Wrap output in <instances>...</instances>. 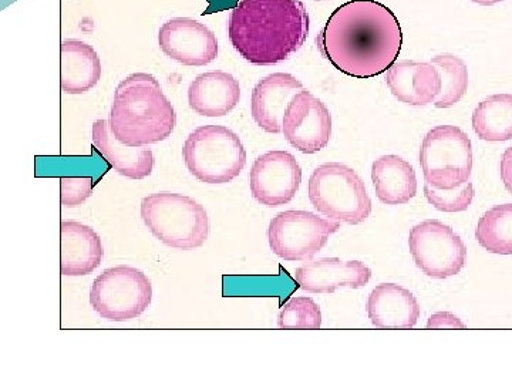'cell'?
Instances as JSON below:
<instances>
[{
    "label": "cell",
    "instance_id": "18",
    "mask_svg": "<svg viewBox=\"0 0 512 384\" xmlns=\"http://www.w3.org/2000/svg\"><path fill=\"white\" fill-rule=\"evenodd\" d=\"M373 326L380 329H410L419 322L420 305L409 289L380 284L370 292L366 305Z\"/></svg>",
    "mask_w": 512,
    "mask_h": 384
},
{
    "label": "cell",
    "instance_id": "27",
    "mask_svg": "<svg viewBox=\"0 0 512 384\" xmlns=\"http://www.w3.org/2000/svg\"><path fill=\"white\" fill-rule=\"evenodd\" d=\"M424 195L437 211L463 212L468 210L476 197V190L470 181L454 190H437L426 183L424 184Z\"/></svg>",
    "mask_w": 512,
    "mask_h": 384
},
{
    "label": "cell",
    "instance_id": "14",
    "mask_svg": "<svg viewBox=\"0 0 512 384\" xmlns=\"http://www.w3.org/2000/svg\"><path fill=\"white\" fill-rule=\"evenodd\" d=\"M372 271L360 261L319 258L296 269L295 279L302 291L335 293L340 288L357 289L369 284Z\"/></svg>",
    "mask_w": 512,
    "mask_h": 384
},
{
    "label": "cell",
    "instance_id": "9",
    "mask_svg": "<svg viewBox=\"0 0 512 384\" xmlns=\"http://www.w3.org/2000/svg\"><path fill=\"white\" fill-rule=\"evenodd\" d=\"M340 222L326 220L309 211H285L269 222V247L288 262H308L318 255Z\"/></svg>",
    "mask_w": 512,
    "mask_h": 384
},
{
    "label": "cell",
    "instance_id": "26",
    "mask_svg": "<svg viewBox=\"0 0 512 384\" xmlns=\"http://www.w3.org/2000/svg\"><path fill=\"white\" fill-rule=\"evenodd\" d=\"M320 325H322L320 306L308 296L289 299L278 315L279 328L318 329Z\"/></svg>",
    "mask_w": 512,
    "mask_h": 384
},
{
    "label": "cell",
    "instance_id": "22",
    "mask_svg": "<svg viewBox=\"0 0 512 384\" xmlns=\"http://www.w3.org/2000/svg\"><path fill=\"white\" fill-rule=\"evenodd\" d=\"M372 181L382 204L404 205L417 194V177L413 165L393 154L375 160L372 165Z\"/></svg>",
    "mask_w": 512,
    "mask_h": 384
},
{
    "label": "cell",
    "instance_id": "11",
    "mask_svg": "<svg viewBox=\"0 0 512 384\" xmlns=\"http://www.w3.org/2000/svg\"><path fill=\"white\" fill-rule=\"evenodd\" d=\"M301 183V165L288 151L262 154L249 171L252 197L269 208L289 204L301 188Z\"/></svg>",
    "mask_w": 512,
    "mask_h": 384
},
{
    "label": "cell",
    "instance_id": "1",
    "mask_svg": "<svg viewBox=\"0 0 512 384\" xmlns=\"http://www.w3.org/2000/svg\"><path fill=\"white\" fill-rule=\"evenodd\" d=\"M316 45L339 72L373 79L396 63L403 46L402 26L377 0H349L330 15Z\"/></svg>",
    "mask_w": 512,
    "mask_h": 384
},
{
    "label": "cell",
    "instance_id": "19",
    "mask_svg": "<svg viewBox=\"0 0 512 384\" xmlns=\"http://www.w3.org/2000/svg\"><path fill=\"white\" fill-rule=\"evenodd\" d=\"M92 138L96 150L123 177L144 180L153 174L156 163L153 151L146 147H128L121 144L111 131L110 121H94Z\"/></svg>",
    "mask_w": 512,
    "mask_h": 384
},
{
    "label": "cell",
    "instance_id": "31",
    "mask_svg": "<svg viewBox=\"0 0 512 384\" xmlns=\"http://www.w3.org/2000/svg\"><path fill=\"white\" fill-rule=\"evenodd\" d=\"M471 2L481 6H493L497 5V3L504 2V0H471Z\"/></svg>",
    "mask_w": 512,
    "mask_h": 384
},
{
    "label": "cell",
    "instance_id": "25",
    "mask_svg": "<svg viewBox=\"0 0 512 384\" xmlns=\"http://www.w3.org/2000/svg\"><path fill=\"white\" fill-rule=\"evenodd\" d=\"M430 63L439 70L441 92L434 106L437 109H450L460 103L468 89V69L463 59L454 55L431 57Z\"/></svg>",
    "mask_w": 512,
    "mask_h": 384
},
{
    "label": "cell",
    "instance_id": "4",
    "mask_svg": "<svg viewBox=\"0 0 512 384\" xmlns=\"http://www.w3.org/2000/svg\"><path fill=\"white\" fill-rule=\"evenodd\" d=\"M141 218L151 234L167 247L191 251L210 237V217L187 195L161 191L141 201Z\"/></svg>",
    "mask_w": 512,
    "mask_h": 384
},
{
    "label": "cell",
    "instance_id": "8",
    "mask_svg": "<svg viewBox=\"0 0 512 384\" xmlns=\"http://www.w3.org/2000/svg\"><path fill=\"white\" fill-rule=\"evenodd\" d=\"M153 301V285L148 276L133 266L106 269L94 279L90 305L101 318L127 322L143 315Z\"/></svg>",
    "mask_w": 512,
    "mask_h": 384
},
{
    "label": "cell",
    "instance_id": "5",
    "mask_svg": "<svg viewBox=\"0 0 512 384\" xmlns=\"http://www.w3.org/2000/svg\"><path fill=\"white\" fill-rule=\"evenodd\" d=\"M308 192L313 208L329 220L359 225L372 214V200L366 185L348 165H319L311 175Z\"/></svg>",
    "mask_w": 512,
    "mask_h": 384
},
{
    "label": "cell",
    "instance_id": "23",
    "mask_svg": "<svg viewBox=\"0 0 512 384\" xmlns=\"http://www.w3.org/2000/svg\"><path fill=\"white\" fill-rule=\"evenodd\" d=\"M474 133L483 141L503 143L512 138V94H493L473 113Z\"/></svg>",
    "mask_w": 512,
    "mask_h": 384
},
{
    "label": "cell",
    "instance_id": "16",
    "mask_svg": "<svg viewBox=\"0 0 512 384\" xmlns=\"http://www.w3.org/2000/svg\"><path fill=\"white\" fill-rule=\"evenodd\" d=\"M386 83L400 103L421 107L434 103L441 92L439 70L431 63L402 60L387 72Z\"/></svg>",
    "mask_w": 512,
    "mask_h": 384
},
{
    "label": "cell",
    "instance_id": "30",
    "mask_svg": "<svg viewBox=\"0 0 512 384\" xmlns=\"http://www.w3.org/2000/svg\"><path fill=\"white\" fill-rule=\"evenodd\" d=\"M500 173L504 187L512 195V146L505 150L504 156L501 158Z\"/></svg>",
    "mask_w": 512,
    "mask_h": 384
},
{
    "label": "cell",
    "instance_id": "24",
    "mask_svg": "<svg viewBox=\"0 0 512 384\" xmlns=\"http://www.w3.org/2000/svg\"><path fill=\"white\" fill-rule=\"evenodd\" d=\"M478 244L495 255H512V204L495 205L476 228Z\"/></svg>",
    "mask_w": 512,
    "mask_h": 384
},
{
    "label": "cell",
    "instance_id": "13",
    "mask_svg": "<svg viewBox=\"0 0 512 384\" xmlns=\"http://www.w3.org/2000/svg\"><path fill=\"white\" fill-rule=\"evenodd\" d=\"M165 56L184 66H207L218 57V40L207 26L191 18L165 22L158 32Z\"/></svg>",
    "mask_w": 512,
    "mask_h": 384
},
{
    "label": "cell",
    "instance_id": "20",
    "mask_svg": "<svg viewBox=\"0 0 512 384\" xmlns=\"http://www.w3.org/2000/svg\"><path fill=\"white\" fill-rule=\"evenodd\" d=\"M241 99L238 80L229 73L208 72L195 77L188 89V103L204 117H224L237 107Z\"/></svg>",
    "mask_w": 512,
    "mask_h": 384
},
{
    "label": "cell",
    "instance_id": "17",
    "mask_svg": "<svg viewBox=\"0 0 512 384\" xmlns=\"http://www.w3.org/2000/svg\"><path fill=\"white\" fill-rule=\"evenodd\" d=\"M104 249L99 234L77 221L60 225V272L64 276L92 274L103 262Z\"/></svg>",
    "mask_w": 512,
    "mask_h": 384
},
{
    "label": "cell",
    "instance_id": "6",
    "mask_svg": "<svg viewBox=\"0 0 512 384\" xmlns=\"http://www.w3.org/2000/svg\"><path fill=\"white\" fill-rule=\"evenodd\" d=\"M183 158L188 171L201 183L228 184L247 165V150L229 128L202 126L185 140Z\"/></svg>",
    "mask_w": 512,
    "mask_h": 384
},
{
    "label": "cell",
    "instance_id": "21",
    "mask_svg": "<svg viewBox=\"0 0 512 384\" xmlns=\"http://www.w3.org/2000/svg\"><path fill=\"white\" fill-rule=\"evenodd\" d=\"M101 79V62L96 50L82 40L70 39L60 47V86L66 94H84Z\"/></svg>",
    "mask_w": 512,
    "mask_h": 384
},
{
    "label": "cell",
    "instance_id": "28",
    "mask_svg": "<svg viewBox=\"0 0 512 384\" xmlns=\"http://www.w3.org/2000/svg\"><path fill=\"white\" fill-rule=\"evenodd\" d=\"M93 177L60 178V201L63 207L77 208L89 200L93 194Z\"/></svg>",
    "mask_w": 512,
    "mask_h": 384
},
{
    "label": "cell",
    "instance_id": "2",
    "mask_svg": "<svg viewBox=\"0 0 512 384\" xmlns=\"http://www.w3.org/2000/svg\"><path fill=\"white\" fill-rule=\"evenodd\" d=\"M309 26L301 0H241L229 15L228 37L247 62L271 66L305 45Z\"/></svg>",
    "mask_w": 512,
    "mask_h": 384
},
{
    "label": "cell",
    "instance_id": "29",
    "mask_svg": "<svg viewBox=\"0 0 512 384\" xmlns=\"http://www.w3.org/2000/svg\"><path fill=\"white\" fill-rule=\"evenodd\" d=\"M427 328L429 329H456L466 328L463 322L457 318L456 315L450 312H439L434 313L433 316L427 322Z\"/></svg>",
    "mask_w": 512,
    "mask_h": 384
},
{
    "label": "cell",
    "instance_id": "12",
    "mask_svg": "<svg viewBox=\"0 0 512 384\" xmlns=\"http://www.w3.org/2000/svg\"><path fill=\"white\" fill-rule=\"evenodd\" d=\"M282 133L301 153H319L332 137V116L328 107L308 90H301L286 107Z\"/></svg>",
    "mask_w": 512,
    "mask_h": 384
},
{
    "label": "cell",
    "instance_id": "10",
    "mask_svg": "<svg viewBox=\"0 0 512 384\" xmlns=\"http://www.w3.org/2000/svg\"><path fill=\"white\" fill-rule=\"evenodd\" d=\"M409 249L417 268L430 278H450L466 265L463 239L441 221H423L410 229Z\"/></svg>",
    "mask_w": 512,
    "mask_h": 384
},
{
    "label": "cell",
    "instance_id": "3",
    "mask_svg": "<svg viewBox=\"0 0 512 384\" xmlns=\"http://www.w3.org/2000/svg\"><path fill=\"white\" fill-rule=\"evenodd\" d=\"M109 121L121 144L146 147L171 137L177 114L156 77L133 73L117 86Z\"/></svg>",
    "mask_w": 512,
    "mask_h": 384
},
{
    "label": "cell",
    "instance_id": "7",
    "mask_svg": "<svg viewBox=\"0 0 512 384\" xmlns=\"http://www.w3.org/2000/svg\"><path fill=\"white\" fill-rule=\"evenodd\" d=\"M424 180L437 190H454L468 183L473 171L470 137L457 126L431 128L420 148Z\"/></svg>",
    "mask_w": 512,
    "mask_h": 384
},
{
    "label": "cell",
    "instance_id": "15",
    "mask_svg": "<svg viewBox=\"0 0 512 384\" xmlns=\"http://www.w3.org/2000/svg\"><path fill=\"white\" fill-rule=\"evenodd\" d=\"M303 90V84L288 73H274L259 80L251 99L255 123L269 134H279L286 107Z\"/></svg>",
    "mask_w": 512,
    "mask_h": 384
}]
</instances>
